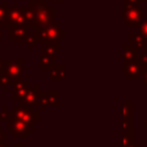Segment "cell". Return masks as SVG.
Returning a JSON list of instances; mask_svg holds the SVG:
<instances>
[{"label": "cell", "mask_w": 147, "mask_h": 147, "mask_svg": "<svg viewBox=\"0 0 147 147\" xmlns=\"http://www.w3.org/2000/svg\"><path fill=\"white\" fill-rule=\"evenodd\" d=\"M122 72L124 76H126L129 80H138L139 77H141L145 74V70L142 69L138 60H132V61L123 62Z\"/></svg>", "instance_id": "8992f818"}, {"label": "cell", "mask_w": 147, "mask_h": 147, "mask_svg": "<svg viewBox=\"0 0 147 147\" xmlns=\"http://www.w3.org/2000/svg\"><path fill=\"white\" fill-rule=\"evenodd\" d=\"M0 147H8V145H7L6 142H1V144H0Z\"/></svg>", "instance_id": "d590c367"}, {"label": "cell", "mask_w": 147, "mask_h": 147, "mask_svg": "<svg viewBox=\"0 0 147 147\" xmlns=\"http://www.w3.org/2000/svg\"><path fill=\"white\" fill-rule=\"evenodd\" d=\"M123 121H133V102L123 101Z\"/></svg>", "instance_id": "d6986e66"}, {"label": "cell", "mask_w": 147, "mask_h": 147, "mask_svg": "<svg viewBox=\"0 0 147 147\" xmlns=\"http://www.w3.org/2000/svg\"><path fill=\"white\" fill-rule=\"evenodd\" d=\"M8 3L7 2H0V28H8V21H7V11H8Z\"/></svg>", "instance_id": "ffe728a7"}, {"label": "cell", "mask_w": 147, "mask_h": 147, "mask_svg": "<svg viewBox=\"0 0 147 147\" xmlns=\"http://www.w3.org/2000/svg\"><path fill=\"white\" fill-rule=\"evenodd\" d=\"M29 7H31L34 11L37 10H42L46 8H49V1L46 0H29Z\"/></svg>", "instance_id": "44dd1931"}, {"label": "cell", "mask_w": 147, "mask_h": 147, "mask_svg": "<svg viewBox=\"0 0 147 147\" xmlns=\"http://www.w3.org/2000/svg\"><path fill=\"white\" fill-rule=\"evenodd\" d=\"M40 55H51V56H55L57 54H60V42L56 44H45V47L41 48L39 51Z\"/></svg>", "instance_id": "ac0fdd59"}, {"label": "cell", "mask_w": 147, "mask_h": 147, "mask_svg": "<svg viewBox=\"0 0 147 147\" xmlns=\"http://www.w3.org/2000/svg\"><path fill=\"white\" fill-rule=\"evenodd\" d=\"M144 127H146V129H147V117H145V118H144Z\"/></svg>", "instance_id": "e575fe53"}, {"label": "cell", "mask_w": 147, "mask_h": 147, "mask_svg": "<svg viewBox=\"0 0 147 147\" xmlns=\"http://www.w3.org/2000/svg\"><path fill=\"white\" fill-rule=\"evenodd\" d=\"M123 62L132 61V60H138L139 59V51L131 47L127 42L123 44Z\"/></svg>", "instance_id": "5bb4252c"}, {"label": "cell", "mask_w": 147, "mask_h": 147, "mask_svg": "<svg viewBox=\"0 0 147 147\" xmlns=\"http://www.w3.org/2000/svg\"><path fill=\"white\" fill-rule=\"evenodd\" d=\"M11 116L14 118H17L20 121L26 122V123H37L39 122V111H34L33 108L23 107V106H16L10 111Z\"/></svg>", "instance_id": "277c9868"}, {"label": "cell", "mask_w": 147, "mask_h": 147, "mask_svg": "<svg viewBox=\"0 0 147 147\" xmlns=\"http://www.w3.org/2000/svg\"><path fill=\"white\" fill-rule=\"evenodd\" d=\"M7 123H8V131L13 134L14 138H28L29 133L33 132L34 130L33 126L34 124L20 121L17 118H14L11 115Z\"/></svg>", "instance_id": "3957f363"}, {"label": "cell", "mask_w": 147, "mask_h": 147, "mask_svg": "<svg viewBox=\"0 0 147 147\" xmlns=\"http://www.w3.org/2000/svg\"><path fill=\"white\" fill-rule=\"evenodd\" d=\"M138 61H139V63L141 64L142 69L146 71V70H147V53H146V52H142L141 54H139Z\"/></svg>", "instance_id": "4316f807"}, {"label": "cell", "mask_w": 147, "mask_h": 147, "mask_svg": "<svg viewBox=\"0 0 147 147\" xmlns=\"http://www.w3.org/2000/svg\"><path fill=\"white\" fill-rule=\"evenodd\" d=\"M29 87V82L25 79H22L20 82H16L13 85V100L15 102H20L23 96L25 95Z\"/></svg>", "instance_id": "7c38bea8"}, {"label": "cell", "mask_w": 147, "mask_h": 147, "mask_svg": "<svg viewBox=\"0 0 147 147\" xmlns=\"http://www.w3.org/2000/svg\"><path fill=\"white\" fill-rule=\"evenodd\" d=\"M38 106L41 107H59L60 92L59 91H40L38 96Z\"/></svg>", "instance_id": "ba28073f"}, {"label": "cell", "mask_w": 147, "mask_h": 147, "mask_svg": "<svg viewBox=\"0 0 147 147\" xmlns=\"http://www.w3.org/2000/svg\"><path fill=\"white\" fill-rule=\"evenodd\" d=\"M13 147H24V146H23V144H21V142H20V144H14V145H13Z\"/></svg>", "instance_id": "836d02e7"}, {"label": "cell", "mask_w": 147, "mask_h": 147, "mask_svg": "<svg viewBox=\"0 0 147 147\" xmlns=\"http://www.w3.org/2000/svg\"><path fill=\"white\" fill-rule=\"evenodd\" d=\"M144 40L145 38L139 32H136V33L130 32L127 34V44L138 51H141L144 48Z\"/></svg>", "instance_id": "4fadbf2b"}, {"label": "cell", "mask_w": 147, "mask_h": 147, "mask_svg": "<svg viewBox=\"0 0 147 147\" xmlns=\"http://www.w3.org/2000/svg\"><path fill=\"white\" fill-rule=\"evenodd\" d=\"M8 29V38L13 39L14 44H23L24 38L28 34V28L24 25H10Z\"/></svg>", "instance_id": "8fae6325"}, {"label": "cell", "mask_w": 147, "mask_h": 147, "mask_svg": "<svg viewBox=\"0 0 147 147\" xmlns=\"http://www.w3.org/2000/svg\"><path fill=\"white\" fill-rule=\"evenodd\" d=\"M10 111H8L7 107H3L2 110L0 111V122H8L10 118Z\"/></svg>", "instance_id": "484cf974"}, {"label": "cell", "mask_w": 147, "mask_h": 147, "mask_svg": "<svg viewBox=\"0 0 147 147\" xmlns=\"http://www.w3.org/2000/svg\"><path fill=\"white\" fill-rule=\"evenodd\" d=\"M23 61H7L5 62L3 67V74L15 84L16 82H20L23 79Z\"/></svg>", "instance_id": "5b68a950"}, {"label": "cell", "mask_w": 147, "mask_h": 147, "mask_svg": "<svg viewBox=\"0 0 147 147\" xmlns=\"http://www.w3.org/2000/svg\"><path fill=\"white\" fill-rule=\"evenodd\" d=\"M54 13H55V10L52 6L49 8L34 11V26L45 28V26L54 24L55 23Z\"/></svg>", "instance_id": "52a82bcc"}, {"label": "cell", "mask_w": 147, "mask_h": 147, "mask_svg": "<svg viewBox=\"0 0 147 147\" xmlns=\"http://www.w3.org/2000/svg\"><path fill=\"white\" fill-rule=\"evenodd\" d=\"M138 31L144 38H147V17L145 20H142V22L140 23V25L138 28Z\"/></svg>", "instance_id": "d4e9b609"}, {"label": "cell", "mask_w": 147, "mask_h": 147, "mask_svg": "<svg viewBox=\"0 0 147 147\" xmlns=\"http://www.w3.org/2000/svg\"><path fill=\"white\" fill-rule=\"evenodd\" d=\"M133 133H123V147H127L132 142Z\"/></svg>", "instance_id": "83f0119b"}, {"label": "cell", "mask_w": 147, "mask_h": 147, "mask_svg": "<svg viewBox=\"0 0 147 147\" xmlns=\"http://www.w3.org/2000/svg\"><path fill=\"white\" fill-rule=\"evenodd\" d=\"M1 36H2V28H0V38H1Z\"/></svg>", "instance_id": "74e56055"}, {"label": "cell", "mask_w": 147, "mask_h": 147, "mask_svg": "<svg viewBox=\"0 0 147 147\" xmlns=\"http://www.w3.org/2000/svg\"><path fill=\"white\" fill-rule=\"evenodd\" d=\"M140 2H147V0H140Z\"/></svg>", "instance_id": "f35d334b"}, {"label": "cell", "mask_w": 147, "mask_h": 147, "mask_svg": "<svg viewBox=\"0 0 147 147\" xmlns=\"http://www.w3.org/2000/svg\"><path fill=\"white\" fill-rule=\"evenodd\" d=\"M144 20V10L139 5H124V21L129 29H138Z\"/></svg>", "instance_id": "7a4b0ae2"}, {"label": "cell", "mask_w": 147, "mask_h": 147, "mask_svg": "<svg viewBox=\"0 0 147 147\" xmlns=\"http://www.w3.org/2000/svg\"><path fill=\"white\" fill-rule=\"evenodd\" d=\"M65 77V67L63 64H55L49 70L51 80H63Z\"/></svg>", "instance_id": "9a60e30c"}, {"label": "cell", "mask_w": 147, "mask_h": 147, "mask_svg": "<svg viewBox=\"0 0 147 147\" xmlns=\"http://www.w3.org/2000/svg\"><path fill=\"white\" fill-rule=\"evenodd\" d=\"M23 17L25 21V26L28 29H32L34 26V10L31 7H22Z\"/></svg>", "instance_id": "2e32d148"}, {"label": "cell", "mask_w": 147, "mask_h": 147, "mask_svg": "<svg viewBox=\"0 0 147 147\" xmlns=\"http://www.w3.org/2000/svg\"><path fill=\"white\" fill-rule=\"evenodd\" d=\"M142 51L147 53V38H145V40H144V48H142Z\"/></svg>", "instance_id": "1f68e13d"}, {"label": "cell", "mask_w": 147, "mask_h": 147, "mask_svg": "<svg viewBox=\"0 0 147 147\" xmlns=\"http://www.w3.org/2000/svg\"><path fill=\"white\" fill-rule=\"evenodd\" d=\"M13 85H14V83L2 72V74L0 75V86L2 87V90H3V91H7L8 87H9V86H13Z\"/></svg>", "instance_id": "7402d4cb"}, {"label": "cell", "mask_w": 147, "mask_h": 147, "mask_svg": "<svg viewBox=\"0 0 147 147\" xmlns=\"http://www.w3.org/2000/svg\"><path fill=\"white\" fill-rule=\"evenodd\" d=\"M127 147H139V144L138 142H131Z\"/></svg>", "instance_id": "d6a6232c"}, {"label": "cell", "mask_w": 147, "mask_h": 147, "mask_svg": "<svg viewBox=\"0 0 147 147\" xmlns=\"http://www.w3.org/2000/svg\"><path fill=\"white\" fill-rule=\"evenodd\" d=\"M39 92H40V88H39L38 85H29L25 95L23 96V99H22L20 102H17L18 106L29 107V108L38 107V96H39Z\"/></svg>", "instance_id": "9c48e42d"}, {"label": "cell", "mask_w": 147, "mask_h": 147, "mask_svg": "<svg viewBox=\"0 0 147 147\" xmlns=\"http://www.w3.org/2000/svg\"><path fill=\"white\" fill-rule=\"evenodd\" d=\"M24 42L28 45V47H29L30 49H33L34 46L37 45V39H36V37H34L33 33H31V34L28 33L26 37L24 38Z\"/></svg>", "instance_id": "603a6c76"}, {"label": "cell", "mask_w": 147, "mask_h": 147, "mask_svg": "<svg viewBox=\"0 0 147 147\" xmlns=\"http://www.w3.org/2000/svg\"><path fill=\"white\" fill-rule=\"evenodd\" d=\"M6 137H7V134L5 132H2V129L0 127V144L2 142V139H5Z\"/></svg>", "instance_id": "f546056e"}, {"label": "cell", "mask_w": 147, "mask_h": 147, "mask_svg": "<svg viewBox=\"0 0 147 147\" xmlns=\"http://www.w3.org/2000/svg\"><path fill=\"white\" fill-rule=\"evenodd\" d=\"M123 133H133V121H123Z\"/></svg>", "instance_id": "cb8c5ba5"}, {"label": "cell", "mask_w": 147, "mask_h": 147, "mask_svg": "<svg viewBox=\"0 0 147 147\" xmlns=\"http://www.w3.org/2000/svg\"><path fill=\"white\" fill-rule=\"evenodd\" d=\"M142 82H144V84L147 86V70H146L145 74L142 75Z\"/></svg>", "instance_id": "4dcf8cb0"}, {"label": "cell", "mask_w": 147, "mask_h": 147, "mask_svg": "<svg viewBox=\"0 0 147 147\" xmlns=\"http://www.w3.org/2000/svg\"><path fill=\"white\" fill-rule=\"evenodd\" d=\"M32 30L37 39V44H56L65 36L64 29L57 22L45 28L33 26Z\"/></svg>", "instance_id": "6da1fadb"}, {"label": "cell", "mask_w": 147, "mask_h": 147, "mask_svg": "<svg viewBox=\"0 0 147 147\" xmlns=\"http://www.w3.org/2000/svg\"><path fill=\"white\" fill-rule=\"evenodd\" d=\"M55 65L54 56L51 55H40L39 56V69L40 70H51Z\"/></svg>", "instance_id": "e0dca14e"}, {"label": "cell", "mask_w": 147, "mask_h": 147, "mask_svg": "<svg viewBox=\"0 0 147 147\" xmlns=\"http://www.w3.org/2000/svg\"><path fill=\"white\" fill-rule=\"evenodd\" d=\"M124 5H138L140 0H123Z\"/></svg>", "instance_id": "f1b7e54d"}, {"label": "cell", "mask_w": 147, "mask_h": 147, "mask_svg": "<svg viewBox=\"0 0 147 147\" xmlns=\"http://www.w3.org/2000/svg\"><path fill=\"white\" fill-rule=\"evenodd\" d=\"M7 21H8L9 26L10 25H24L25 26V21H24L23 13H22V7H18L17 2H14L13 6L8 8Z\"/></svg>", "instance_id": "30bf717a"}, {"label": "cell", "mask_w": 147, "mask_h": 147, "mask_svg": "<svg viewBox=\"0 0 147 147\" xmlns=\"http://www.w3.org/2000/svg\"><path fill=\"white\" fill-rule=\"evenodd\" d=\"M61 1H64V0H49V2H61Z\"/></svg>", "instance_id": "8d00e7d4"}]
</instances>
